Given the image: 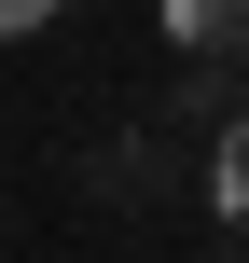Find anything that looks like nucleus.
Wrapping results in <instances>:
<instances>
[{"label": "nucleus", "mask_w": 249, "mask_h": 263, "mask_svg": "<svg viewBox=\"0 0 249 263\" xmlns=\"http://www.w3.org/2000/svg\"><path fill=\"white\" fill-rule=\"evenodd\" d=\"M208 208H222V222L249 236V111L222 125V153H208Z\"/></svg>", "instance_id": "nucleus-2"}, {"label": "nucleus", "mask_w": 249, "mask_h": 263, "mask_svg": "<svg viewBox=\"0 0 249 263\" xmlns=\"http://www.w3.org/2000/svg\"><path fill=\"white\" fill-rule=\"evenodd\" d=\"M42 14H55V0H0V42H28V28H42Z\"/></svg>", "instance_id": "nucleus-3"}, {"label": "nucleus", "mask_w": 249, "mask_h": 263, "mask_svg": "<svg viewBox=\"0 0 249 263\" xmlns=\"http://www.w3.org/2000/svg\"><path fill=\"white\" fill-rule=\"evenodd\" d=\"M166 42H194V55H249V0H166Z\"/></svg>", "instance_id": "nucleus-1"}]
</instances>
